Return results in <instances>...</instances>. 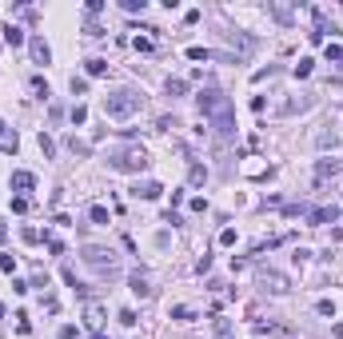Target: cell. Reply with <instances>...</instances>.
Here are the masks:
<instances>
[{"instance_id":"cell-7","label":"cell","mask_w":343,"mask_h":339,"mask_svg":"<svg viewBox=\"0 0 343 339\" xmlns=\"http://www.w3.org/2000/svg\"><path fill=\"white\" fill-rule=\"evenodd\" d=\"M84 323H88L92 331H100V323H104V312H100L96 303H84Z\"/></svg>"},{"instance_id":"cell-22","label":"cell","mask_w":343,"mask_h":339,"mask_svg":"<svg viewBox=\"0 0 343 339\" xmlns=\"http://www.w3.org/2000/svg\"><path fill=\"white\" fill-rule=\"evenodd\" d=\"M40 152H44V156H52V152H56V144H52L44 132H40Z\"/></svg>"},{"instance_id":"cell-12","label":"cell","mask_w":343,"mask_h":339,"mask_svg":"<svg viewBox=\"0 0 343 339\" xmlns=\"http://www.w3.org/2000/svg\"><path fill=\"white\" fill-rule=\"evenodd\" d=\"M4 40H8L12 48H16V44H24V32H20V28H12V24H8V28H4Z\"/></svg>"},{"instance_id":"cell-15","label":"cell","mask_w":343,"mask_h":339,"mask_svg":"<svg viewBox=\"0 0 343 339\" xmlns=\"http://www.w3.org/2000/svg\"><path fill=\"white\" fill-rule=\"evenodd\" d=\"M335 172H339V164H335V160H331V164H327V160L319 164V180H327V176H335Z\"/></svg>"},{"instance_id":"cell-9","label":"cell","mask_w":343,"mask_h":339,"mask_svg":"<svg viewBox=\"0 0 343 339\" xmlns=\"http://www.w3.org/2000/svg\"><path fill=\"white\" fill-rule=\"evenodd\" d=\"M132 291H136L140 299H148V295H152V287H148V275H144V271H132Z\"/></svg>"},{"instance_id":"cell-8","label":"cell","mask_w":343,"mask_h":339,"mask_svg":"<svg viewBox=\"0 0 343 339\" xmlns=\"http://www.w3.org/2000/svg\"><path fill=\"white\" fill-rule=\"evenodd\" d=\"M28 48H32V60H36V64H48V56H52V52H48V44H44L40 36L28 40Z\"/></svg>"},{"instance_id":"cell-5","label":"cell","mask_w":343,"mask_h":339,"mask_svg":"<svg viewBox=\"0 0 343 339\" xmlns=\"http://www.w3.org/2000/svg\"><path fill=\"white\" fill-rule=\"evenodd\" d=\"M8 183H12V192H32V188H36V176H32V172H12Z\"/></svg>"},{"instance_id":"cell-10","label":"cell","mask_w":343,"mask_h":339,"mask_svg":"<svg viewBox=\"0 0 343 339\" xmlns=\"http://www.w3.org/2000/svg\"><path fill=\"white\" fill-rule=\"evenodd\" d=\"M160 192H164V188H160L156 180H144V183H136V196H144V200H156Z\"/></svg>"},{"instance_id":"cell-19","label":"cell","mask_w":343,"mask_h":339,"mask_svg":"<svg viewBox=\"0 0 343 339\" xmlns=\"http://www.w3.org/2000/svg\"><path fill=\"white\" fill-rule=\"evenodd\" d=\"M188 60H211L208 48H188Z\"/></svg>"},{"instance_id":"cell-26","label":"cell","mask_w":343,"mask_h":339,"mask_svg":"<svg viewBox=\"0 0 343 339\" xmlns=\"http://www.w3.org/2000/svg\"><path fill=\"white\" fill-rule=\"evenodd\" d=\"M72 92L80 96V92H88V80H80V76H72Z\"/></svg>"},{"instance_id":"cell-25","label":"cell","mask_w":343,"mask_h":339,"mask_svg":"<svg viewBox=\"0 0 343 339\" xmlns=\"http://www.w3.org/2000/svg\"><path fill=\"white\" fill-rule=\"evenodd\" d=\"M32 88H36V96H48V80H40V76H36V80H32Z\"/></svg>"},{"instance_id":"cell-27","label":"cell","mask_w":343,"mask_h":339,"mask_svg":"<svg viewBox=\"0 0 343 339\" xmlns=\"http://www.w3.org/2000/svg\"><path fill=\"white\" fill-rule=\"evenodd\" d=\"M0 239H4V220H0Z\"/></svg>"},{"instance_id":"cell-18","label":"cell","mask_w":343,"mask_h":339,"mask_svg":"<svg viewBox=\"0 0 343 339\" xmlns=\"http://www.w3.org/2000/svg\"><path fill=\"white\" fill-rule=\"evenodd\" d=\"M132 48H136V52H152V40H148V36H136Z\"/></svg>"},{"instance_id":"cell-4","label":"cell","mask_w":343,"mask_h":339,"mask_svg":"<svg viewBox=\"0 0 343 339\" xmlns=\"http://www.w3.org/2000/svg\"><path fill=\"white\" fill-rule=\"evenodd\" d=\"M84 260L96 267L100 275H112V271H116V256H112V252H104V248H84Z\"/></svg>"},{"instance_id":"cell-14","label":"cell","mask_w":343,"mask_h":339,"mask_svg":"<svg viewBox=\"0 0 343 339\" xmlns=\"http://www.w3.org/2000/svg\"><path fill=\"white\" fill-rule=\"evenodd\" d=\"M88 215H92V224H108V208H100V204H96V208H92Z\"/></svg>"},{"instance_id":"cell-17","label":"cell","mask_w":343,"mask_h":339,"mask_svg":"<svg viewBox=\"0 0 343 339\" xmlns=\"http://www.w3.org/2000/svg\"><path fill=\"white\" fill-rule=\"evenodd\" d=\"M84 120H88V108L76 104V108H72V124H84Z\"/></svg>"},{"instance_id":"cell-2","label":"cell","mask_w":343,"mask_h":339,"mask_svg":"<svg viewBox=\"0 0 343 339\" xmlns=\"http://www.w3.org/2000/svg\"><path fill=\"white\" fill-rule=\"evenodd\" d=\"M140 96L136 92H116V96H108L104 100V116H112V120H128L132 112H140Z\"/></svg>"},{"instance_id":"cell-11","label":"cell","mask_w":343,"mask_h":339,"mask_svg":"<svg viewBox=\"0 0 343 339\" xmlns=\"http://www.w3.org/2000/svg\"><path fill=\"white\" fill-rule=\"evenodd\" d=\"M16 132H0V152H16Z\"/></svg>"},{"instance_id":"cell-29","label":"cell","mask_w":343,"mask_h":339,"mask_svg":"<svg viewBox=\"0 0 343 339\" xmlns=\"http://www.w3.org/2000/svg\"><path fill=\"white\" fill-rule=\"evenodd\" d=\"M0 132H4V120H0Z\"/></svg>"},{"instance_id":"cell-24","label":"cell","mask_w":343,"mask_h":339,"mask_svg":"<svg viewBox=\"0 0 343 339\" xmlns=\"http://www.w3.org/2000/svg\"><path fill=\"white\" fill-rule=\"evenodd\" d=\"M120 323H124V327H132V323H136V312H128V307H124V312H120Z\"/></svg>"},{"instance_id":"cell-6","label":"cell","mask_w":343,"mask_h":339,"mask_svg":"<svg viewBox=\"0 0 343 339\" xmlns=\"http://www.w3.org/2000/svg\"><path fill=\"white\" fill-rule=\"evenodd\" d=\"M307 220H311V224H335V220H339V208H316Z\"/></svg>"},{"instance_id":"cell-21","label":"cell","mask_w":343,"mask_h":339,"mask_svg":"<svg viewBox=\"0 0 343 339\" xmlns=\"http://www.w3.org/2000/svg\"><path fill=\"white\" fill-rule=\"evenodd\" d=\"M295 76H299V80L311 76V60H299V64H295Z\"/></svg>"},{"instance_id":"cell-3","label":"cell","mask_w":343,"mask_h":339,"mask_svg":"<svg viewBox=\"0 0 343 339\" xmlns=\"http://www.w3.org/2000/svg\"><path fill=\"white\" fill-rule=\"evenodd\" d=\"M112 168H116V172H144V168H148V152H144V148L116 152V156H112Z\"/></svg>"},{"instance_id":"cell-20","label":"cell","mask_w":343,"mask_h":339,"mask_svg":"<svg viewBox=\"0 0 343 339\" xmlns=\"http://www.w3.org/2000/svg\"><path fill=\"white\" fill-rule=\"evenodd\" d=\"M208 180V168H200V164H192V183H204Z\"/></svg>"},{"instance_id":"cell-30","label":"cell","mask_w":343,"mask_h":339,"mask_svg":"<svg viewBox=\"0 0 343 339\" xmlns=\"http://www.w3.org/2000/svg\"><path fill=\"white\" fill-rule=\"evenodd\" d=\"M96 339H104V335H96Z\"/></svg>"},{"instance_id":"cell-1","label":"cell","mask_w":343,"mask_h":339,"mask_svg":"<svg viewBox=\"0 0 343 339\" xmlns=\"http://www.w3.org/2000/svg\"><path fill=\"white\" fill-rule=\"evenodd\" d=\"M200 112L215 124V132H220V136H232V124H236V120H232L228 96H220V92H204V96H200Z\"/></svg>"},{"instance_id":"cell-23","label":"cell","mask_w":343,"mask_h":339,"mask_svg":"<svg viewBox=\"0 0 343 339\" xmlns=\"http://www.w3.org/2000/svg\"><path fill=\"white\" fill-rule=\"evenodd\" d=\"M124 12H144V0H124Z\"/></svg>"},{"instance_id":"cell-28","label":"cell","mask_w":343,"mask_h":339,"mask_svg":"<svg viewBox=\"0 0 343 339\" xmlns=\"http://www.w3.org/2000/svg\"><path fill=\"white\" fill-rule=\"evenodd\" d=\"M0 315H4V303H0Z\"/></svg>"},{"instance_id":"cell-13","label":"cell","mask_w":343,"mask_h":339,"mask_svg":"<svg viewBox=\"0 0 343 339\" xmlns=\"http://www.w3.org/2000/svg\"><path fill=\"white\" fill-rule=\"evenodd\" d=\"M104 72H108L104 60H88V76H104Z\"/></svg>"},{"instance_id":"cell-16","label":"cell","mask_w":343,"mask_h":339,"mask_svg":"<svg viewBox=\"0 0 343 339\" xmlns=\"http://www.w3.org/2000/svg\"><path fill=\"white\" fill-rule=\"evenodd\" d=\"M184 88H188L184 80H168V96H184Z\"/></svg>"}]
</instances>
